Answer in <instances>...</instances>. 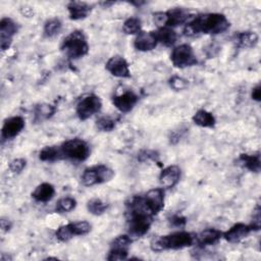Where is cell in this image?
Wrapping results in <instances>:
<instances>
[{"label":"cell","instance_id":"obj_1","mask_svg":"<svg viewBox=\"0 0 261 261\" xmlns=\"http://www.w3.org/2000/svg\"><path fill=\"white\" fill-rule=\"evenodd\" d=\"M230 23L222 13H202L190 17L185 25L184 34L186 36H195L198 34L218 35L225 32Z\"/></svg>","mask_w":261,"mask_h":261},{"label":"cell","instance_id":"obj_2","mask_svg":"<svg viewBox=\"0 0 261 261\" xmlns=\"http://www.w3.org/2000/svg\"><path fill=\"white\" fill-rule=\"evenodd\" d=\"M126 218L130 237L140 238L148 232L153 215L146 209L143 196H135L126 203Z\"/></svg>","mask_w":261,"mask_h":261},{"label":"cell","instance_id":"obj_3","mask_svg":"<svg viewBox=\"0 0 261 261\" xmlns=\"http://www.w3.org/2000/svg\"><path fill=\"white\" fill-rule=\"evenodd\" d=\"M195 243V236L188 231H174L169 234L160 236L151 242V249L155 252L165 250H179L191 247Z\"/></svg>","mask_w":261,"mask_h":261},{"label":"cell","instance_id":"obj_4","mask_svg":"<svg viewBox=\"0 0 261 261\" xmlns=\"http://www.w3.org/2000/svg\"><path fill=\"white\" fill-rule=\"evenodd\" d=\"M61 51L71 59H79L89 52V44L87 38L82 31H73L67 35L60 46Z\"/></svg>","mask_w":261,"mask_h":261},{"label":"cell","instance_id":"obj_5","mask_svg":"<svg viewBox=\"0 0 261 261\" xmlns=\"http://www.w3.org/2000/svg\"><path fill=\"white\" fill-rule=\"evenodd\" d=\"M114 176V170L110 167L99 164L86 168L82 175V182L86 187H92L111 180Z\"/></svg>","mask_w":261,"mask_h":261},{"label":"cell","instance_id":"obj_6","mask_svg":"<svg viewBox=\"0 0 261 261\" xmlns=\"http://www.w3.org/2000/svg\"><path fill=\"white\" fill-rule=\"evenodd\" d=\"M60 147L64 158L74 161H85L91 153L88 143L77 138L65 141Z\"/></svg>","mask_w":261,"mask_h":261},{"label":"cell","instance_id":"obj_7","mask_svg":"<svg viewBox=\"0 0 261 261\" xmlns=\"http://www.w3.org/2000/svg\"><path fill=\"white\" fill-rule=\"evenodd\" d=\"M170 60L175 67L179 68L192 66L197 63L194 50L189 44H181L176 46L170 54Z\"/></svg>","mask_w":261,"mask_h":261},{"label":"cell","instance_id":"obj_8","mask_svg":"<svg viewBox=\"0 0 261 261\" xmlns=\"http://www.w3.org/2000/svg\"><path fill=\"white\" fill-rule=\"evenodd\" d=\"M102 108V101L99 96L90 94L85 96L76 105V114L81 120H87Z\"/></svg>","mask_w":261,"mask_h":261},{"label":"cell","instance_id":"obj_9","mask_svg":"<svg viewBox=\"0 0 261 261\" xmlns=\"http://www.w3.org/2000/svg\"><path fill=\"white\" fill-rule=\"evenodd\" d=\"M132 242L133 240L129 234H120L116 237L110 245V251L108 253L107 260L115 261L126 259L128 254V248Z\"/></svg>","mask_w":261,"mask_h":261},{"label":"cell","instance_id":"obj_10","mask_svg":"<svg viewBox=\"0 0 261 261\" xmlns=\"http://www.w3.org/2000/svg\"><path fill=\"white\" fill-rule=\"evenodd\" d=\"M146 209L154 216L158 214L164 207V191L157 188L150 190L143 196Z\"/></svg>","mask_w":261,"mask_h":261},{"label":"cell","instance_id":"obj_11","mask_svg":"<svg viewBox=\"0 0 261 261\" xmlns=\"http://www.w3.org/2000/svg\"><path fill=\"white\" fill-rule=\"evenodd\" d=\"M18 27L15 21L9 17H3L0 21V47L2 51L7 50L17 33Z\"/></svg>","mask_w":261,"mask_h":261},{"label":"cell","instance_id":"obj_12","mask_svg":"<svg viewBox=\"0 0 261 261\" xmlns=\"http://www.w3.org/2000/svg\"><path fill=\"white\" fill-rule=\"evenodd\" d=\"M105 68L107 71H109L112 75L116 77H129L130 71L128 67L127 61L119 55L112 56L108 59V61L105 64Z\"/></svg>","mask_w":261,"mask_h":261},{"label":"cell","instance_id":"obj_13","mask_svg":"<svg viewBox=\"0 0 261 261\" xmlns=\"http://www.w3.org/2000/svg\"><path fill=\"white\" fill-rule=\"evenodd\" d=\"M24 119L21 116H12L4 120L1 137L2 140H10L16 137L24 127Z\"/></svg>","mask_w":261,"mask_h":261},{"label":"cell","instance_id":"obj_14","mask_svg":"<svg viewBox=\"0 0 261 261\" xmlns=\"http://www.w3.org/2000/svg\"><path fill=\"white\" fill-rule=\"evenodd\" d=\"M139 97L133 91H125L120 95H116L112 98L113 105L122 113L129 112L137 104Z\"/></svg>","mask_w":261,"mask_h":261},{"label":"cell","instance_id":"obj_15","mask_svg":"<svg viewBox=\"0 0 261 261\" xmlns=\"http://www.w3.org/2000/svg\"><path fill=\"white\" fill-rule=\"evenodd\" d=\"M158 44L155 32H145L139 33L134 40V47L139 51H150L153 50Z\"/></svg>","mask_w":261,"mask_h":261},{"label":"cell","instance_id":"obj_16","mask_svg":"<svg viewBox=\"0 0 261 261\" xmlns=\"http://www.w3.org/2000/svg\"><path fill=\"white\" fill-rule=\"evenodd\" d=\"M251 231L252 229L249 224L238 222L228 228V230L222 232V238L229 243H238L245 239Z\"/></svg>","mask_w":261,"mask_h":261},{"label":"cell","instance_id":"obj_17","mask_svg":"<svg viewBox=\"0 0 261 261\" xmlns=\"http://www.w3.org/2000/svg\"><path fill=\"white\" fill-rule=\"evenodd\" d=\"M180 178V168L177 165H169L159 174V182L164 188H173Z\"/></svg>","mask_w":261,"mask_h":261},{"label":"cell","instance_id":"obj_18","mask_svg":"<svg viewBox=\"0 0 261 261\" xmlns=\"http://www.w3.org/2000/svg\"><path fill=\"white\" fill-rule=\"evenodd\" d=\"M222 238V231L216 228H206L195 236V243L203 248L216 244Z\"/></svg>","mask_w":261,"mask_h":261},{"label":"cell","instance_id":"obj_19","mask_svg":"<svg viewBox=\"0 0 261 261\" xmlns=\"http://www.w3.org/2000/svg\"><path fill=\"white\" fill-rule=\"evenodd\" d=\"M166 27L173 28L182 23H187L190 19V13L184 8H171L165 11Z\"/></svg>","mask_w":261,"mask_h":261},{"label":"cell","instance_id":"obj_20","mask_svg":"<svg viewBox=\"0 0 261 261\" xmlns=\"http://www.w3.org/2000/svg\"><path fill=\"white\" fill-rule=\"evenodd\" d=\"M67 10L71 20H80L89 15L92 10V5L82 1H70L67 4Z\"/></svg>","mask_w":261,"mask_h":261},{"label":"cell","instance_id":"obj_21","mask_svg":"<svg viewBox=\"0 0 261 261\" xmlns=\"http://www.w3.org/2000/svg\"><path fill=\"white\" fill-rule=\"evenodd\" d=\"M55 195L54 187L49 182H42L40 184L32 193V197L37 202H48L50 201Z\"/></svg>","mask_w":261,"mask_h":261},{"label":"cell","instance_id":"obj_22","mask_svg":"<svg viewBox=\"0 0 261 261\" xmlns=\"http://www.w3.org/2000/svg\"><path fill=\"white\" fill-rule=\"evenodd\" d=\"M193 121L195 124H197L201 127H208V128L214 127V125L216 123V119H215L214 115L205 109H199L194 114Z\"/></svg>","mask_w":261,"mask_h":261},{"label":"cell","instance_id":"obj_23","mask_svg":"<svg viewBox=\"0 0 261 261\" xmlns=\"http://www.w3.org/2000/svg\"><path fill=\"white\" fill-rule=\"evenodd\" d=\"M39 158L42 161L46 162H54L57 160H61L64 158L63 153L61 151V147L57 146H47L44 147L40 153H39Z\"/></svg>","mask_w":261,"mask_h":261},{"label":"cell","instance_id":"obj_24","mask_svg":"<svg viewBox=\"0 0 261 261\" xmlns=\"http://www.w3.org/2000/svg\"><path fill=\"white\" fill-rule=\"evenodd\" d=\"M258 35L255 32H242L236 35V43L240 48H252L258 43Z\"/></svg>","mask_w":261,"mask_h":261},{"label":"cell","instance_id":"obj_25","mask_svg":"<svg viewBox=\"0 0 261 261\" xmlns=\"http://www.w3.org/2000/svg\"><path fill=\"white\" fill-rule=\"evenodd\" d=\"M239 162L248 170L252 172H259L261 168V161L259 154H241Z\"/></svg>","mask_w":261,"mask_h":261},{"label":"cell","instance_id":"obj_26","mask_svg":"<svg viewBox=\"0 0 261 261\" xmlns=\"http://www.w3.org/2000/svg\"><path fill=\"white\" fill-rule=\"evenodd\" d=\"M157 41L163 44L166 47H171L176 42V33L172 30V28L164 27L161 29H158L157 32H155Z\"/></svg>","mask_w":261,"mask_h":261},{"label":"cell","instance_id":"obj_27","mask_svg":"<svg viewBox=\"0 0 261 261\" xmlns=\"http://www.w3.org/2000/svg\"><path fill=\"white\" fill-rule=\"evenodd\" d=\"M62 23L59 18H50L44 24V36L46 38H52L58 35L61 31Z\"/></svg>","mask_w":261,"mask_h":261},{"label":"cell","instance_id":"obj_28","mask_svg":"<svg viewBox=\"0 0 261 261\" xmlns=\"http://www.w3.org/2000/svg\"><path fill=\"white\" fill-rule=\"evenodd\" d=\"M56 108L51 105V104H47V103H42V104H38L35 107V116L37 119H48L51 116H53V114L55 113Z\"/></svg>","mask_w":261,"mask_h":261},{"label":"cell","instance_id":"obj_29","mask_svg":"<svg viewBox=\"0 0 261 261\" xmlns=\"http://www.w3.org/2000/svg\"><path fill=\"white\" fill-rule=\"evenodd\" d=\"M88 211L93 215H102L108 209V204L101 199H91L87 204Z\"/></svg>","mask_w":261,"mask_h":261},{"label":"cell","instance_id":"obj_30","mask_svg":"<svg viewBox=\"0 0 261 261\" xmlns=\"http://www.w3.org/2000/svg\"><path fill=\"white\" fill-rule=\"evenodd\" d=\"M122 30L126 35H138L142 32V22L137 17H129L127 18L123 24Z\"/></svg>","mask_w":261,"mask_h":261},{"label":"cell","instance_id":"obj_31","mask_svg":"<svg viewBox=\"0 0 261 261\" xmlns=\"http://www.w3.org/2000/svg\"><path fill=\"white\" fill-rule=\"evenodd\" d=\"M76 206V201L75 199L71 197H65L57 201L55 210L57 213H67L72 211Z\"/></svg>","mask_w":261,"mask_h":261},{"label":"cell","instance_id":"obj_32","mask_svg":"<svg viewBox=\"0 0 261 261\" xmlns=\"http://www.w3.org/2000/svg\"><path fill=\"white\" fill-rule=\"evenodd\" d=\"M68 224L70 226V229H71L73 236H85L90 232L91 227H92L91 224L85 220L69 222Z\"/></svg>","mask_w":261,"mask_h":261},{"label":"cell","instance_id":"obj_33","mask_svg":"<svg viewBox=\"0 0 261 261\" xmlns=\"http://www.w3.org/2000/svg\"><path fill=\"white\" fill-rule=\"evenodd\" d=\"M115 120L109 116H102L96 121V126L101 132H111L115 127Z\"/></svg>","mask_w":261,"mask_h":261},{"label":"cell","instance_id":"obj_34","mask_svg":"<svg viewBox=\"0 0 261 261\" xmlns=\"http://www.w3.org/2000/svg\"><path fill=\"white\" fill-rule=\"evenodd\" d=\"M55 237L56 239L59 241V242H67L69 241L72 237H73V233L70 229V226L69 224H64V225H61L57 228V230L55 231Z\"/></svg>","mask_w":261,"mask_h":261},{"label":"cell","instance_id":"obj_35","mask_svg":"<svg viewBox=\"0 0 261 261\" xmlns=\"http://www.w3.org/2000/svg\"><path fill=\"white\" fill-rule=\"evenodd\" d=\"M168 84H169V87L174 90V91H181V90H185L188 88L189 86V83L186 79L181 77V76H178V75H173L169 79L168 81Z\"/></svg>","mask_w":261,"mask_h":261},{"label":"cell","instance_id":"obj_36","mask_svg":"<svg viewBox=\"0 0 261 261\" xmlns=\"http://www.w3.org/2000/svg\"><path fill=\"white\" fill-rule=\"evenodd\" d=\"M27 165V160L23 159V158H16V159H13L10 163H9V170L12 172V173H20L23 168L25 167Z\"/></svg>","mask_w":261,"mask_h":261},{"label":"cell","instance_id":"obj_37","mask_svg":"<svg viewBox=\"0 0 261 261\" xmlns=\"http://www.w3.org/2000/svg\"><path fill=\"white\" fill-rule=\"evenodd\" d=\"M252 230H259L260 229V207L257 205L256 209L253 212V219L251 224H249Z\"/></svg>","mask_w":261,"mask_h":261},{"label":"cell","instance_id":"obj_38","mask_svg":"<svg viewBox=\"0 0 261 261\" xmlns=\"http://www.w3.org/2000/svg\"><path fill=\"white\" fill-rule=\"evenodd\" d=\"M169 222L170 224H172L173 226H176V227H181V226H185L187 220L184 216H179V215H173L170 219H169Z\"/></svg>","mask_w":261,"mask_h":261},{"label":"cell","instance_id":"obj_39","mask_svg":"<svg viewBox=\"0 0 261 261\" xmlns=\"http://www.w3.org/2000/svg\"><path fill=\"white\" fill-rule=\"evenodd\" d=\"M156 153L154 151H150V150H147V151H142L139 156H138V159L141 160V161H144L146 159H152V160H155L156 158Z\"/></svg>","mask_w":261,"mask_h":261},{"label":"cell","instance_id":"obj_40","mask_svg":"<svg viewBox=\"0 0 261 261\" xmlns=\"http://www.w3.org/2000/svg\"><path fill=\"white\" fill-rule=\"evenodd\" d=\"M252 99L255 101H260L261 100V87L260 85H257L253 90H252Z\"/></svg>","mask_w":261,"mask_h":261},{"label":"cell","instance_id":"obj_41","mask_svg":"<svg viewBox=\"0 0 261 261\" xmlns=\"http://www.w3.org/2000/svg\"><path fill=\"white\" fill-rule=\"evenodd\" d=\"M0 226H1V230L2 231H8L11 227V222L8 220V219H5V218H1L0 220Z\"/></svg>","mask_w":261,"mask_h":261},{"label":"cell","instance_id":"obj_42","mask_svg":"<svg viewBox=\"0 0 261 261\" xmlns=\"http://www.w3.org/2000/svg\"><path fill=\"white\" fill-rule=\"evenodd\" d=\"M21 12H22L23 15H25V16H28V17H30V16H32V15L34 14V11H33V9H32L31 7L21 8Z\"/></svg>","mask_w":261,"mask_h":261}]
</instances>
